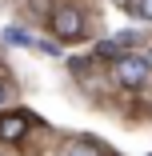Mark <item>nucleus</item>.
<instances>
[{
    "mask_svg": "<svg viewBox=\"0 0 152 156\" xmlns=\"http://www.w3.org/2000/svg\"><path fill=\"white\" fill-rule=\"evenodd\" d=\"M128 8L136 12V20H152V0H132Z\"/></svg>",
    "mask_w": 152,
    "mask_h": 156,
    "instance_id": "nucleus-7",
    "label": "nucleus"
},
{
    "mask_svg": "<svg viewBox=\"0 0 152 156\" xmlns=\"http://www.w3.org/2000/svg\"><path fill=\"white\" fill-rule=\"evenodd\" d=\"M28 8H32V12H52V8H48V0H28Z\"/></svg>",
    "mask_w": 152,
    "mask_h": 156,
    "instance_id": "nucleus-9",
    "label": "nucleus"
},
{
    "mask_svg": "<svg viewBox=\"0 0 152 156\" xmlns=\"http://www.w3.org/2000/svg\"><path fill=\"white\" fill-rule=\"evenodd\" d=\"M112 44H116V48H136V44H140V36L128 28V32H116V36H112Z\"/></svg>",
    "mask_w": 152,
    "mask_h": 156,
    "instance_id": "nucleus-5",
    "label": "nucleus"
},
{
    "mask_svg": "<svg viewBox=\"0 0 152 156\" xmlns=\"http://www.w3.org/2000/svg\"><path fill=\"white\" fill-rule=\"evenodd\" d=\"M4 96H8V88H4V84H0V104H4Z\"/></svg>",
    "mask_w": 152,
    "mask_h": 156,
    "instance_id": "nucleus-11",
    "label": "nucleus"
},
{
    "mask_svg": "<svg viewBox=\"0 0 152 156\" xmlns=\"http://www.w3.org/2000/svg\"><path fill=\"white\" fill-rule=\"evenodd\" d=\"M116 56H120V48H116L112 40H100V44H96V60H116Z\"/></svg>",
    "mask_w": 152,
    "mask_h": 156,
    "instance_id": "nucleus-6",
    "label": "nucleus"
},
{
    "mask_svg": "<svg viewBox=\"0 0 152 156\" xmlns=\"http://www.w3.org/2000/svg\"><path fill=\"white\" fill-rule=\"evenodd\" d=\"M112 76H116L120 88H140L148 80V68H144V60L136 52H128V56H116L112 60Z\"/></svg>",
    "mask_w": 152,
    "mask_h": 156,
    "instance_id": "nucleus-2",
    "label": "nucleus"
},
{
    "mask_svg": "<svg viewBox=\"0 0 152 156\" xmlns=\"http://www.w3.org/2000/svg\"><path fill=\"white\" fill-rule=\"evenodd\" d=\"M116 4H132V0H116Z\"/></svg>",
    "mask_w": 152,
    "mask_h": 156,
    "instance_id": "nucleus-12",
    "label": "nucleus"
},
{
    "mask_svg": "<svg viewBox=\"0 0 152 156\" xmlns=\"http://www.w3.org/2000/svg\"><path fill=\"white\" fill-rule=\"evenodd\" d=\"M28 120H32V112H8V116H0V140H20L28 132Z\"/></svg>",
    "mask_w": 152,
    "mask_h": 156,
    "instance_id": "nucleus-3",
    "label": "nucleus"
},
{
    "mask_svg": "<svg viewBox=\"0 0 152 156\" xmlns=\"http://www.w3.org/2000/svg\"><path fill=\"white\" fill-rule=\"evenodd\" d=\"M64 156H100V152H96L92 144H84V140H76V144H68V152H64Z\"/></svg>",
    "mask_w": 152,
    "mask_h": 156,
    "instance_id": "nucleus-8",
    "label": "nucleus"
},
{
    "mask_svg": "<svg viewBox=\"0 0 152 156\" xmlns=\"http://www.w3.org/2000/svg\"><path fill=\"white\" fill-rule=\"evenodd\" d=\"M140 60H144V68L152 72V48H148V52H140Z\"/></svg>",
    "mask_w": 152,
    "mask_h": 156,
    "instance_id": "nucleus-10",
    "label": "nucleus"
},
{
    "mask_svg": "<svg viewBox=\"0 0 152 156\" xmlns=\"http://www.w3.org/2000/svg\"><path fill=\"white\" fill-rule=\"evenodd\" d=\"M4 40H8V44H36V36H28L24 28H8V32H4Z\"/></svg>",
    "mask_w": 152,
    "mask_h": 156,
    "instance_id": "nucleus-4",
    "label": "nucleus"
},
{
    "mask_svg": "<svg viewBox=\"0 0 152 156\" xmlns=\"http://www.w3.org/2000/svg\"><path fill=\"white\" fill-rule=\"evenodd\" d=\"M48 20H52V32L60 36V40H80L84 36V12L80 8H72V4H60V8H52L48 12Z\"/></svg>",
    "mask_w": 152,
    "mask_h": 156,
    "instance_id": "nucleus-1",
    "label": "nucleus"
}]
</instances>
